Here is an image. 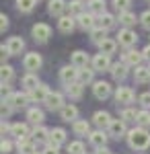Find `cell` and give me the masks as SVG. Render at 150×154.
Here are the masks:
<instances>
[{
  "instance_id": "cell-1",
  "label": "cell",
  "mask_w": 150,
  "mask_h": 154,
  "mask_svg": "<svg viewBox=\"0 0 150 154\" xmlns=\"http://www.w3.org/2000/svg\"><path fill=\"white\" fill-rule=\"evenodd\" d=\"M127 144L132 150H146L150 146V134L144 128H136L127 134Z\"/></svg>"
},
{
  "instance_id": "cell-2",
  "label": "cell",
  "mask_w": 150,
  "mask_h": 154,
  "mask_svg": "<svg viewBox=\"0 0 150 154\" xmlns=\"http://www.w3.org/2000/svg\"><path fill=\"white\" fill-rule=\"evenodd\" d=\"M31 35H33L35 41L45 43L47 39L52 37V27H49V25H45V23H37L33 29H31Z\"/></svg>"
},
{
  "instance_id": "cell-3",
  "label": "cell",
  "mask_w": 150,
  "mask_h": 154,
  "mask_svg": "<svg viewBox=\"0 0 150 154\" xmlns=\"http://www.w3.org/2000/svg\"><path fill=\"white\" fill-rule=\"evenodd\" d=\"M117 41H119V45L121 48L130 49L132 45H136V41H138V35L130 29V27H126V29H121L119 31V35H117Z\"/></svg>"
},
{
  "instance_id": "cell-4",
  "label": "cell",
  "mask_w": 150,
  "mask_h": 154,
  "mask_svg": "<svg viewBox=\"0 0 150 154\" xmlns=\"http://www.w3.org/2000/svg\"><path fill=\"white\" fill-rule=\"evenodd\" d=\"M60 80L64 84H72L78 80V68L72 64V66H64L62 70H60Z\"/></svg>"
},
{
  "instance_id": "cell-5",
  "label": "cell",
  "mask_w": 150,
  "mask_h": 154,
  "mask_svg": "<svg viewBox=\"0 0 150 154\" xmlns=\"http://www.w3.org/2000/svg\"><path fill=\"white\" fill-rule=\"evenodd\" d=\"M23 64H25V70H29V72H35V70H39L41 68V56L39 54H35V51H31V54H27L23 60Z\"/></svg>"
},
{
  "instance_id": "cell-6",
  "label": "cell",
  "mask_w": 150,
  "mask_h": 154,
  "mask_svg": "<svg viewBox=\"0 0 150 154\" xmlns=\"http://www.w3.org/2000/svg\"><path fill=\"white\" fill-rule=\"evenodd\" d=\"M115 101L117 103H121V105H130V103H134V91L130 88V86H119L115 91Z\"/></svg>"
},
{
  "instance_id": "cell-7",
  "label": "cell",
  "mask_w": 150,
  "mask_h": 154,
  "mask_svg": "<svg viewBox=\"0 0 150 154\" xmlns=\"http://www.w3.org/2000/svg\"><path fill=\"white\" fill-rule=\"evenodd\" d=\"M43 103H45V107L49 111H60V109L64 107V97L60 95V93H49Z\"/></svg>"
},
{
  "instance_id": "cell-8",
  "label": "cell",
  "mask_w": 150,
  "mask_h": 154,
  "mask_svg": "<svg viewBox=\"0 0 150 154\" xmlns=\"http://www.w3.org/2000/svg\"><path fill=\"white\" fill-rule=\"evenodd\" d=\"M107 128H109V136L111 138H123V134H126V121L123 119H111V123Z\"/></svg>"
},
{
  "instance_id": "cell-9",
  "label": "cell",
  "mask_w": 150,
  "mask_h": 154,
  "mask_svg": "<svg viewBox=\"0 0 150 154\" xmlns=\"http://www.w3.org/2000/svg\"><path fill=\"white\" fill-rule=\"evenodd\" d=\"M92 68L97 72H105V70H109L111 68V62H109V56L107 54H97L95 58H92Z\"/></svg>"
},
{
  "instance_id": "cell-10",
  "label": "cell",
  "mask_w": 150,
  "mask_h": 154,
  "mask_svg": "<svg viewBox=\"0 0 150 154\" xmlns=\"http://www.w3.org/2000/svg\"><path fill=\"white\" fill-rule=\"evenodd\" d=\"M31 97H27V95H21V93H11V95L6 97L4 101L6 103H11L14 109H23L25 105H27V101H29Z\"/></svg>"
},
{
  "instance_id": "cell-11",
  "label": "cell",
  "mask_w": 150,
  "mask_h": 154,
  "mask_svg": "<svg viewBox=\"0 0 150 154\" xmlns=\"http://www.w3.org/2000/svg\"><path fill=\"white\" fill-rule=\"evenodd\" d=\"M6 49H8L11 56H19V54L25 49V41L21 39V37H11V39L6 41Z\"/></svg>"
},
{
  "instance_id": "cell-12",
  "label": "cell",
  "mask_w": 150,
  "mask_h": 154,
  "mask_svg": "<svg viewBox=\"0 0 150 154\" xmlns=\"http://www.w3.org/2000/svg\"><path fill=\"white\" fill-rule=\"evenodd\" d=\"M92 93L97 99H107V97L111 95V84L105 82V80H99V82H95L92 86Z\"/></svg>"
},
{
  "instance_id": "cell-13",
  "label": "cell",
  "mask_w": 150,
  "mask_h": 154,
  "mask_svg": "<svg viewBox=\"0 0 150 154\" xmlns=\"http://www.w3.org/2000/svg\"><path fill=\"white\" fill-rule=\"evenodd\" d=\"M47 95H49V91H47V86H45V84H37L33 91H29V97H31V101H37V103L45 101Z\"/></svg>"
},
{
  "instance_id": "cell-14",
  "label": "cell",
  "mask_w": 150,
  "mask_h": 154,
  "mask_svg": "<svg viewBox=\"0 0 150 154\" xmlns=\"http://www.w3.org/2000/svg\"><path fill=\"white\" fill-rule=\"evenodd\" d=\"M78 27L84 29V31H92L95 29V12H82L80 17H78Z\"/></svg>"
},
{
  "instance_id": "cell-15",
  "label": "cell",
  "mask_w": 150,
  "mask_h": 154,
  "mask_svg": "<svg viewBox=\"0 0 150 154\" xmlns=\"http://www.w3.org/2000/svg\"><path fill=\"white\" fill-rule=\"evenodd\" d=\"M68 8V4L64 2V0H49V4H47V12L49 14H56V17H62V12Z\"/></svg>"
},
{
  "instance_id": "cell-16",
  "label": "cell",
  "mask_w": 150,
  "mask_h": 154,
  "mask_svg": "<svg viewBox=\"0 0 150 154\" xmlns=\"http://www.w3.org/2000/svg\"><path fill=\"white\" fill-rule=\"evenodd\" d=\"M60 117L64 119V121H76V117H78V109L74 105H64L62 109H60Z\"/></svg>"
},
{
  "instance_id": "cell-17",
  "label": "cell",
  "mask_w": 150,
  "mask_h": 154,
  "mask_svg": "<svg viewBox=\"0 0 150 154\" xmlns=\"http://www.w3.org/2000/svg\"><path fill=\"white\" fill-rule=\"evenodd\" d=\"M49 144H54V146H60V144L66 142V131L62 130V128H54V130L49 131Z\"/></svg>"
},
{
  "instance_id": "cell-18",
  "label": "cell",
  "mask_w": 150,
  "mask_h": 154,
  "mask_svg": "<svg viewBox=\"0 0 150 154\" xmlns=\"http://www.w3.org/2000/svg\"><path fill=\"white\" fill-rule=\"evenodd\" d=\"M89 140H91V144L95 148H103L105 142H107V136H105L103 130H97V131H91L89 134Z\"/></svg>"
},
{
  "instance_id": "cell-19",
  "label": "cell",
  "mask_w": 150,
  "mask_h": 154,
  "mask_svg": "<svg viewBox=\"0 0 150 154\" xmlns=\"http://www.w3.org/2000/svg\"><path fill=\"white\" fill-rule=\"evenodd\" d=\"M74 25H76V21L72 19V14H70V17H60L58 29L62 33H72V31H74Z\"/></svg>"
},
{
  "instance_id": "cell-20",
  "label": "cell",
  "mask_w": 150,
  "mask_h": 154,
  "mask_svg": "<svg viewBox=\"0 0 150 154\" xmlns=\"http://www.w3.org/2000/svg\"><path fill=\"white\" fill-rule=\"evenodd\" d=\"M109 72H111V76H113L115 80H123L127 76V64L126 62H123V64H113Z\"/></svg>"
},
{
  "instance_id": "cell-21",
  "label": "cell",
  "mask_w": 150,
  "mask_h": 154,
  "mask_svg": "<svg viewBox=\"0 0 150 154\" xmlns=\"http://www.w3.org/2000/svg\"><path fill=\"white\" fill-rule=\"evenodd\" d=\"M144 58V56H142V54H138V51H134V49H127L126 54H123V62H126V64H130V66H134V68H136V66H140V60Z\"/></svg>"
},
{
  "instance_id": "cell-22",
  "label": "cell",
  "mask_w": 150,
  "mask_h": 154,
  "mask_svg": "<svg viewBox=\"0 0 150 154\" xmlns=\"http://www.w3.org/2000/svg\"><path fill=\"white\" fill-rule=\"evenodd\" d=\"M17 150L19 154H33L35 152V146L31 140H27V138H21L19 142H17Z\"/></svg>"
},
{
  "instance_id": "cell-23",
  "label": "cell",
  "mask_w": 150,
  "mask_h": 154,
  "mask_svg": "<svg viewBox=\"0 0 150 154\" xmlns=\"http://www.w3.org/2000/svg\"><path fill=\"white\" fill-rule=\"evenodd\" d=\"M74 134H76V136H89V134H91V125H89V121H84V119H76V121H74Z\"/></svg>"
},
{
  "instance_id": "cell-24",
  "label": "cell",
  "mask_w": 150,
  "mask_h": 154,
  "mask_svg": "<svg viewBox=\"0 0 150 154\" xmlns=\"http://www.w3.org/2000/svg\"><path fill=\"white\" fill-rule=\"evenodd\" d=\"M92 121H95L99 128H105V125L111 123V115H109L107 111H97V113L92 115Z\"/></svg>"
},
{
  "instance_id": "cell-25",
  "label": "cell",
  "mask_w": 150,
  "mask_h": 154,
  "mask_svg": "<svg viewBox=\"0 0 150 154\" xmlns=\"http://www.w3.org/2000/svg\"><path fill=\"white\" fill-rule=\"evenodd\" d=\"M11 134L17 140H21V138H27L29 136V128L25 123H14V125H11Z\"/></svg>"
},
{
  "instance_id": "cell-26",
  "label": "cell",
  "mask_w": 150,
  "mask_h": 154,
  "mask_svg": "<svg viewBox=\"0 0 150 154\" xmlns=\"http://www.w3.org/2000/svg\"><path fill=\"white\" fill-rule=\"evenodd\" d=\"M134 78H136V82H148V80H150V68L136 66V70H134Z\"/></svg>"
},
{
  "instance_id": "cell-27",
  "label": "cell",
  "mask_w": 150,
  "mask_h": 154,
  "mask_svg": "<svg viewBox=\"0 0 150 154\" xmlns=\"http://www.w3.org/2000/svg\"><path fill=\"white\" fill-rule=\"evenodd\" d=\"M66 93H68L72 99H80L82 97V82H72V84H66Z\"/></svg>"
},
{
  "instance_id": "cell-28",
  "label": "cell",
  "mask_w": 150,
  "mask_h": 154,
  "mask_svg": "<svg viewBox=\"0 0 150 154\" xmlns=\"http://www.w3.org/2000/svg\"><path fill=\"white\" fill-rule=\"evenodd\" d=\"M72 64H74L76 68H84V66L89 64V56H86L84 51H74V54H72Z\"/></svg>"
},
{
  "instance_id": "cell-29",
  "label": "cell",
  "mask_w": 150,
  "mask_h": 154,
  "mask_svg": "<svg viewBox=\"0 0 150 154\" xmlns=\"http://www.w3.org/2000/svg\"><path fill=\"white\" fill-rule=\"evenodd\" d=\"M99 48H101L103 54L111 56V54H115V49H117V41H113V39H103V41L99 43Z\"/></svg>"
},
{
  "instance_id": "cell-30",
  "label": "cell",
  "mask_w": 150,
  "mask_h": 154,
  "mask_svg": "<svg viewBox=\"0 0 150 154\" xmlns=\"http://www.w3.org/2000/svg\"><path fill=\"white\" fill-rule=\"evenodd\" d=\"M91 39L99 45L103 39H107V29H105V27H95V29L91 31Z\"/></svg>"
},
{
  "instance_id": "cell-31",
  "label": "cell",
  "mask_w": 150,
  "mask_h": 154,
  "mask_svg": "<svg viewBox=\"0 0 150 154\" xmlns=\"http://www.w3.org/2000/svg\"><path fill=\"white\" fill-rule=\"evenodd\" d=\"M95 72H97V70H89L86 66H84V68H78V80H80L82 84L92 82V76H95Z\"/></svg>"
},
{
  "instance_id": "cell-32",
  "label": "cell",
  "mask_w": 150,
  "mask_h": 154,
  "mask_svg": "<svg viewBox=\"0 0 150 154\" xmlns=\"http://www.w3.org/2000/svg\"><path fill=\"white\" fill-rule=\"evenodd\" d=\"M119 23L123 25V27H132V25H136V14H132V12H119Z\"/></svg>"
},
{
  "instance_id": "cell-33",
  "label": "cell",
  "mask_w": 150,
  "mask_h": 154,
  "mask_svg": "<svg viewBox=\"0 0 150 154\" xmlns=\"http://www.w3.org/2000/svg\"><path fill=\"white\" fill-rule=\"evenodd\" d=\"M27 119L31 121V123H41L43 121V111L41 109H29V113H27Z\"/></svg>"
},
{
  "instance_id": "cell-34",
  "label": "cell",
  "mask_w": 150,
  "mask_h": 154,
  "mask_svg": "<svg viewBox=\"0 0 150 154\" xmlns=\"http://www.w3.org/2000/svg\"><path fill=\"white\" fill-rule=\"evenodd\" d=\"M37 4V0H17V8L21 12H31Z\"/></svg>"
},
{
  "instance_id": "cell-35",
  "label": "cell",
  "mask_w": 150,
  "mask_h": 154,
  "mask_svg": "<svg viewBox=\"0 0 150 154\" xmlns=\"http://www.w3.org/2000/svg\"><path fill=\"white\" fill-rule=\"evenodd\" d=\"M89 8H91V12H95V14H103L105 12V0H91L89 2Z\"/></svg>"
},
{
  "instance_id": "cell-36",
  "label": "cell",
  "mask_w": 150,
  "mask_h": 154,
  "mask_svg": "<svg viewBox=\"0 0 150 154\" xmlns=\"http://www.w3.org/2000/svg\"><path fill=\"white\" fill-rule=\"evenodd\" d=\"M99 25L105 27V29H111V27L115 25V17H113V14H109V12H103V14H101V19H99Z\"/></svg>"
},
{
  "instance_id": "cell-37",
  "label": "cell",
  "mask_w": 150,
  "mask_h": 154,
  "mask_svg": "<svg viewBox=\"0 0 150 154\" xmlns=\"http://www.w3.org/2000/svg\"><path fill=\"white\" fill-rule=\"evenodd\" d=\"M37 84H39V80H37V76H35L33 72H31V74H27V76L23 78V86L27 88V91H33Z\"/></svg>"
},
{
  "instance_id": "cell-38",
  "label": "cell",
  "mask_w": 150,
  "mask_h": 154,
  "mask_svg": "<svg viewBox=\"0 0 150 154\" xmlns=\"http://www.w3.org/2000/svg\"><path fill=\"white\" fill-rule=\"evenodd\" d=\"M68 11L72 17H80L82 14V2L80 0H72V2H68Z\"/></svg>"
},
{
  "instance_id": "cell-39",
  "label": "cell",
  "mask_w": 150,
  "mask_h": 154,
  "mask_svg": "<svg viewBox=\"0 0 150 154\" xmlns=\"http://www.w3.org/2000/svg\"><path fill=\"white\" fill-rule=\"evenodd\" d=\"M33 140H37V142H45V140H49V131H47L45 128H35L33 130Z\"/></svg>"
},
{
  "instance_id": "cell-40",
  "label": "cell",
  "mask_w": 150,
  "mask_h": 154,
  "mask_svg": "<svg viewBox=\"0 0 150 154\" xmlns=\"http://www.w3.org/2000/svg\"><path fill=\"white\" fill-rule=\"evenodd\" d=\"M68 154H86L84 152V144L82 142H72L68 146Z\"/></svg>"
},
{
  "instance_id": "cell-41",
  "label": "cell",
  "mask_w": 150,
  "mask_h": 154,
  "mask_svg": "<svg viewBox=\"0 0 150 154\" xmlns=\"http://www.w3.org/2000/svg\"><path fill=\"white\" fill-rule=\"evenodd\" d=\"M136 121H138L142 128L150 125V113H148V111H138V119H136Z\"/></svg>"
},
{
  "instance_id": "cell-42",
  "label": "cell",
  "mask_w": 150,
  "mask_h": 154,
  "mask_svg": "<svg viewBox=\"0 0 150 154\" xmlns=\"http://www.w3.org/2000/svg\"><path fill=\"white\" fill-rule=\"evenodd\" d=\"M0 76H2V82H8L12 78V68L11 66H6V64H2V68H0Z\"/></svg>"
},
{
  "instance_id": "cell-43",
  "label": "cell",
  "mask_w": 150,
  "mask_h": 154,
  "mask_svg": "<svg viewBox=\"0 0 150 154\" xmlns=\"http://www.w3.org/2000/svg\"><path fill=\"white\" fill-rule=\"evenodd\" d=\"M121 119H123V121H136V119H138V113H136V111H134V109H126V111H123V113H121Z\"/></svg>"
},
{
  "instance_id": "cell-44",
  "label": "cell",
  "mask_w": 150,
  "mask_h": 154,
  "mask_svg": "<svg viewBox=\"0 0 150 154\" xmlns=\"http://www.w3.org/2000/svg\"><path fill=\"white\" fill-rule=\"evenodd\" d=\"M130 4H132V0H113V6H115L119 12H123L130 8Z\"/></svg>"
},
{
  "instance_id": "cell-45",
  "label": "cell",
  "mask_w": 150,
  "mask_h": 154,
  "mask_svg": "<svg viewBox=\"0 0 150 154\" xmlns=\"http://www.w3.org/2000/svg\"><path fill=\"white\" fill-rule=\"evenodd\" d=\"M140 23H142L144 29H148V31H150V11H146V12L140 14Z\"/></svg>"
},
{
  "instance_id": "cell-46",
  "label": "cell",
  "mask_w": 150,
  "mask_h": 154,
  "mask_svg": "<svg viewBox=\"0 0 150 154\" xmlns=\"http://www.w3.org/2000/svg\"><path fill=\"white\" fill-rule=\"evenodd\" d=\"M11 148H12V144H11V142L2 140V144H0V150H2V154H8V152H11Z\"/></svg>"
},
{
  "instance_id": "cell-47",
  "label": "cell",
  "mask_w": 150,
  "mask_h": 154,
  "mask_svg": "<svg viewBox=\"0 0 150 154\" xmlns=\"http://www.w3.org/2000/svg\"><path fill=\"white\" fill-rule=\"evenodd\" d=\"M140 103L144 107H150V93H144V95H140Z\"/></svg>"
},
{
  "instance_id": "cell-48",
  "label": "cell",
  "mask_w": 150,
  "mask_h": 154,
  "mask_svg": "<svg viewBox=\"0 0 150 154\" xmlns=\"http://www.w3.org/2000/svg\"><path fill=\"white\" fill-rule=\"evenodd\" d=\"M0 21H2V23H0V31L4 33L6 27H8V19H6V14H0Z\"/></svg>"
},
{
  "instance_id": "cell-49",
  "label": "cell",
  "mask_w": 150,
  "mask_h": 154,
  "mask_svg": "<svg viewBox=\"0 0 150 154\" xmlns=\"http://www.w3.org/2000/svg\"><path fill=\"white\" fill-rule=\"evenodd\" d=\"M43 154H60L58 152V146H54V144H49L45 150H43Z\"/></svg>"
},
{
  "instance_id": "cell-50",
  "label": "cell",
  "mask_w": 150,
  "mask_h": 154,
  "mask_svg": "<svg viewBox=\"0 0 150 154\" xmlns=\"http://www.w3.org/2000/svg\"><path fill=\"white\" fill-rule=\"evenodd\" d=\"M142 56H144L146 60H150V45H146V48H144V51H142Z\"/></svg>"
},
{
  "instance_id": "cell-51",
  "label": "cell",
  "mask_w": 150,
  "mask_h": 154,
  "mask_svg": "<svg viewBox=\"0 0 150 154\" xmlns=\"http://www.w3.org/2000/svg\"><path fill=\"white\" fill-rule=\"evenodd\" d=\"M97 150H99V152H97V154H109V150H107L105 146H103V148H97Z\"/></svg>"
},
{
  "instance_id": "cell-52",
  "label": "cell",
  "mask_w": 150,
  "mask_h": 154,
  "mask_svg": "<svg viewBox=\"0 0 150 154\" xmlns=\"http://www.w3.org/2000/svg\"><path fill=\"white\" fill-rule=\"evenodd\" d=\"M33 154H43V152H33Z\"/></svg>"
},
{
  "instance_id": "cell-53",
  "label": "cell",
  "mask_w": 150,
  "mask_h": 154,
  "mask_svg": "<svg viewBox=\"0 0 150 154\" xmlns=\"http://www.w3.org/2000/svg\"><path fill=\"white\" fill-rule=\"evenodd\" d=\"M148 2H150V0H148Z\"/></svg>"
}]
</instances>
